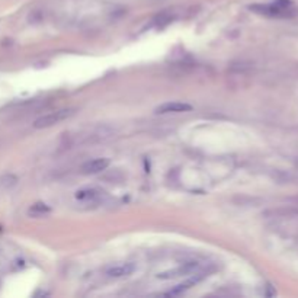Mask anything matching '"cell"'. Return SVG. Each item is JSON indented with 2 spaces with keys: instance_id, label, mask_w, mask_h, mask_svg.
<instances>
[{
  "instance_id": "ba28073f",
  "label": "cell",
  "mask_w": 298,
  "mask_h": 298,
  "mask_svg": "<svg viewBox=\"0 0 298 298\" xmlns=\"http://www.w3.org/2000/svg\"><path fill=\"white\" fill-rule=\"evenodd\" d=\"M76 199L83 201V202H89V201H98L102 199L105 196V191L99 189V188H85L76 192Z\"/></svg>"
},
{
  "instance_id": "6da1fadb",
  "label": "cell",
  "mask_w": 298,
  "mask_h": 298,
  "mask_svg": "<svg viewBox=\"0 0 298 298\" xmlns=\"http://www.w3.org/2000/svg\"><path fill=\"white\" fill-rule=\"evenodd\" d=\"M250 10L271 18H293L297 15V9L291 0H275L268 4H252Z\"/></svg>"
},
{
  "instance_id": "7a4b0ae2",
  "label": "cell",
  "mask_w": 298,
  "mask_h": 298,
  "mask_svg": "<svg viewBox=\"0 0 298 298\" xmlns=\"http://www.w3.org/2000/svg\"><path fill=\"white\" fill-rule=\"evenodd\" d=\"M76 109L73 108H64V109H59V111H54V112H50V114H45L43 117H40L38 119H35L34 122V127L41 129V128H48V127H53L56 124H59L64 119L70 118L73 114H74Z\"/></svg>"
},
{
  "instance_id": "9c48e42d",
  "label": "cell",
  "mask_w": 298,
  "mask_h": 298,
  "mask_svg": "<svg viewBox=\"0 0 298 298\" xmlns=\"http://www.w3.org/2000/svg\"><path fill=\"white\" fill-rule=\"evenodd\" d=\"M50 211H51V208H50L47 204L37 202V204H34V205L29 208V215H34V217H43V215L48 214Z\"/></svg>"
},
{
  "instance_id": "5b68a950",
  "label": "cell",
  "mask_w": 298,
  "mask_h": 298,
  "mask_svg": "<svg viewBox=\"0 0 298 298\" xmlns=\"http://www.w3.org/2000/svg\"><path fill=\"white\" fill-rule=\"evenodd\" d=\"M135 271V265L131 263V262H125V263H117V265H112L106 269V275L109 278H127L129 275H132Z\"/></svg>"
},
{
  "instance_id": "3957f363",
  "label": "cell",
  "mask_w": 298,
  "mask_h": 298,
  "mask_svg": "<svg viewBox=\"0 0 298 298\" xmlns=\"http://www.w3.org/2000/svg\"><path fill=\"white\" fill-rule=\"evenodd\" d=\"M201 268V263L199 262H186L183 265H180L175 269H170V271H166V272H162L157 275L159 279H175V278H180V277H189L195 272H198Z\"/></svg>"
},
{
  "instance_id": "277c9868",
  "label": "cell",
  "mask_w": 298,
  "mask_h": 298,
  "mask_svg": "<svg viewBox=\"0 0 298 298\" xmlns=\"http://www.w3.org/2000/svg\"><path fill=\"white\" fill-rule=\"evenodd\" d=\"M108 166H109V159H106V157H96V159H92V160L86 162L82 166L80 170H82L83 175H96V173L104 172Z\"/></svg>"
},
{
  "instance_id": "52a82bcc",
  "label": "cell",
  "mask_w": 298,
  "mask_h": 298,
  "mask_svg": "<svg viewBox=\"0 0 298 298\" xmlns=\"http://www.w3.org/2000/svg\"><path fill=\"white\" fill-rule=\"evenodd\" d=\"M192 111V105L186 102H166L156 108L157 114H180Z\"/></svg>"
},
{
  "instance_id": "8992f818",
  "label": "cell",
  "mask_w": 298,
  "mask_h": 298,
  "mask_svg": "<svg viewBox=\"0 0 298 298\" xmlns=\"http://www.w3.org/2000/svg\"><path fill=\"white\" fill-rule=\"evenodd\" d=\"M205 277H208V272H207V271H202V272L198 271V272L192 274L189 279H186L185 282L179 284L178 287H175V288L170 291V296H179V294H182L183 291L189 290L191 287H195V285H196L198 282H201Z\"/></svg>"
}]
</instances>
